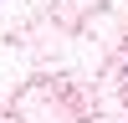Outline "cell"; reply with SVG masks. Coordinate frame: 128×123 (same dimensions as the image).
I'll list each match as a JSON object with an SVG mask.
<instances>
[]
</instances>
